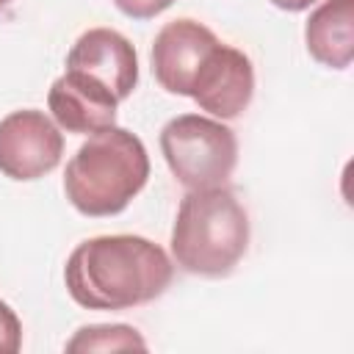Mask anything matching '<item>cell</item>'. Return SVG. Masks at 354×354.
Masks as SVG:
<instances>
[{"label":"cell","mask_w":354,"mask_h":354,"mask_svg":"<svg viewBox=\"0 0 354 354\" xmlns=\"http://www.w3.org/2000/svg\"><path fill=\"white\" fill-rule=\"evenodd\" d=\"M174 277L169 254L141 235H97L77 243L64 282L86 310H130L158 299Z\"/></svg>","instance_id":"6da1fadb"},{"label":"cell","mask_w":354,"mask_h":354,"mask_svg":"<svg viewBox=\"0 0 354 354\" xmlns=\"http://www.w3.org/2000/svg\"><path fill=\"white\" fill-rule=\"evenodd\" d=\"M149 155L141 138L124 127L88 136L66 163L64 191L83 216H116L147 185Z\"/></svg>","instance_id":"7a4b0ae2"},{"label":"cell","mask_w":354,"mask_h":354,"mask_svg":"<svg viewBox=\"0 0 354 354\" xmlns=\"http://www.w3.org/2000/svg\"><path fill=\"white\" fill-rule=\"evenodd\" d=\"M249 246V216L227 185L194 188L171 227L177 266L199 277H227Z\"/></svg>","instance_id":"3957f363"},{"label":"cell","mask_w":354,"mask_h":354,"mask_svg":"<svg viewBox=\"0 0 354 354\" xmlns=\"http://www.w3.org/2000/svg\"><path fill=\"white\" fill-rule=\"evenodd\" d=\"M160 152L188 191L227 185L238 163V138L235 133L207 116L183 113L166 122L160 130Z\"/></svg>","instance_id":"277c9868"},{"label":"cell","mask_w":354,"mask_h":354,"mask_svg":"<svg viewBox=\"0 0 354 354\" xmlns=\"http://www.w3.org/2000/svg\"><path fill=\"white\" fill-rule=\"evenodd\" d=\"M64 136L55 122L36 108L0 119V171L11 180H39L61 163Z\"/></svg>","instance_id":"5b68a950"},{"label":"cell","mask_w":354,"mask_h":354,"mask_svg":"<svg viewBox=\"0 0 354 354\" xmlns=\"http://www.w3.org/2000/svg\"><path fill=\"white\" fill-rule=\"evenodd\" d=\"M216 44V33L196 19H174L163 25L152 44L155 80L171 94L191 97L194 80Z\"/></svg>","instance_id":"8992f818"},{"label":"cell","mask_w":354,"mask_h":354,"mask_svg":"<svg viewBox=\"0 0 354 354\" xmlns=\"http://www.w3.org/2000/svg\"><path fill=\"white\" fill-rule=\"evenodd\" d=\"M252 94H254V69L249 55L241 53L238 47L218 41L194 80L191 100L202 111L218 119H235L246 111Z\"/></svg>","instance_id":"52a82bcc"},{"label":"cell","mask_w":354,"mask_h":354,"mask_svg":"<svg viewBox=\"0 0 354 354\" xmlns=\"http://www.w3.org/2000/svg\"><path fill=\"white\" fill-rule=\"evenodd\" d=\"M66 69L80 72L105 86L119 102L127 100L138 83V58L133 44L113 28L86 30L66 55Z\"/></svg>","instance_id":"ba28073f"},{"label":"cell","mask_w":354,"mask_h":354,"mask_svg":"<svg viewBox=\"0 0 354 354\" xmlns=\"http://www.w3.org/2000/svg\"><path fill=\"white\" fill-rule=\"evenodd\" d=\"M53 119L66 133H97L116 124L119 100L97 80L66 69L47 94Z\"/></svg>","instance_id":"9c48e42d"},{"label":"cell","mask_w":354,"mask_h":354,"mask_svg":"<svg viewBox=\"0 0 354 354\" xmlns=\"http://www.w3.org/2000/svg\"><path fill=\"white\" fill-rule=\"evenodd\" d=\"M304 41L318 64L346 69L354 58V0H324L307 19Z\"/></svg>","instance_id":"30bf717a"},{"label":"cell","mask_w":354,"mask_h":354,"mask_svg":"<svg viewBox=\"0 0 354 354\" xmlns=\"http://www.w3.org/2000/svg\"><path fill=\"white\" fill-rule=\"evenodd\" d=\"M119 348H147V343L127 324H94V326H83L66 343V351H119Z\"/></svg>","instance_id":"8fae6325"},{"label":"cell","mask_w":354,"mask_h":354,"mask_svg":"<svg viewBox=\"0 0 354 354\" xmlns=\"http://www.w3.org/2000/svg\"><path fill=\"white\" fill-rule=\"evenodd\" d=\"M19 346H22V324L17 313L6 301H0V351L14 354L19 351Z\"/></svg>","instance_id":"7c38bea8"},{"label":"cell","mask_w":354,"mask_h":354,"mask_svg":"<svg viewBox=\"0 0 354 354\" xmlns=\"http://www.w3.org/2000/svg\"><path fill=\"white\" fill-rule=\"evenodd\" d=\"M171 3H174V0H113V6H116L122 14L133 17V19H152V17H158L160 11H166Z\"/></svg>","instance_id":"4fadbf2b"},{"label":"cell","mask_w":354,"mask_h":354,"mask_svg":"<svg viewBox=\"0 0 354 354\" xmlns=\"http://www.w3.org/2000/svg\"><path fill=\"white\" fill-rule=\"evenodd\" d=\"M271 3L277 8H282V11H304V8H310L318 0H271Z\"/></svg>","instance_id":"5bb4252c"},{"label":"cell","mask_w":354,"mask_h":354,"mask_svg":"<svg viewBox=\"0 0 354 354\" xmlns=\"http://www.w3.org/2000/svg\"><path fill=\"white\" fill-rule=\"evenodd\" d=\"M8 3H11V0H0V8H6V6H8Z\"/></svg>","instance_id":"9a60e30c"}]
</instances>
